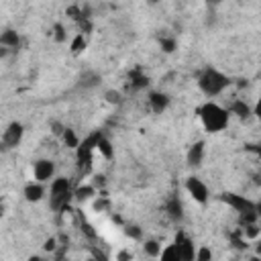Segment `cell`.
Returning <instances> with one entry per match:
<instances>
[{
	"instance_id": "obj_1",
	"label": "cell",
	"mask_w": 261,
	"mask_h": 261,
	"mask_svg": "<svg viewBox=\"0 0 261 261\" xmlns=\"http://www.w3.org/2000/svg\"><path fill=\"white\" fill-rule=\"evenodd\" d=\"M196 114H198V118H200L204 130L210 133V135L222 133V130L228 126V122H230V112H228V108L220 106V104L214 102V100H206L204 104H200V106L196 108Z\"/></svg>"
},
{
	"instance_id": "obj_2",
	"label": "cell",
	"mask_w": 261,
	"mask_h": 261,
	"mask_svg": "<svg viewBox=\"0 0 261 261\" xmlns=\"http://www.w3.org/2000/svg\"><path fill=\"white\" fill-rule=\"evenodd\" d=\"M196 84H198V90H200L206 98L212 100V98L220 96V94L230 86V77H228L224 71H220V69L208 65V67H204V69L198 73Z\"/></svg>"
},
{
	"instance_id": "obj_3",
	"label": "cell",
	"mask_w": 261,
	"mask_h": 261,
	"mask_svg": "<svg viewBox=\"0 0 261 261\" xmlns=\"http://www.w3.org/2000/svg\"><path fill=\"white\" fill-rule=\"evenodd\" d=\"M73 198V188L67 177H53L49 181V206L53 212L61 214L69 208V202Z\"/></svg>"
},
{
	"instance_id": "obj_4",
	"label": "cell",
	"mask_w": 261,
	"mask_h": 261,
	"mask_svg": "<svg viewBox=\"0 0 261 261\" xmlns=\"http://www.w3.org/2000/svg\"><path fill=\"white\" fill-rule=\"evenodd\" d=\"M220 202H224L228 208H232L239 218H241V224H247V222H253V220H259L257 218V210H255V202L241 196V194H234V192H222L220 196Z\"/></svg>"
},
{
	"instance_id": "obj_5",
	"label": "cell",
	"mask_w": 261,
	"mask_h": 261,
	"mask_svg": "<svg viewBox=\"0 0 261 261\" xmlns=\"http://www.w3.org/2000/svg\"><path fill=\"white\" fill-rule=\"evenodd\" d=\"M22 137H24V126H22V122H18V120L8 122L6 128L2 130V137H0L2 149H4V151L16 149V147L22 143Z\"/></svg>"
},
{
	"instance_id": "obj_6",
	"label": "cell",
	"mask_w": 261,
	"mask_h": 261,
	"mask_svg": "<svg viewBox=\"0 0 261 261\" xmlns=\"http://www.w3.org/2000/svg\"><path fill=\"white\" fill-rule=\"evenodd\" d=\"M186 192L190 194V198L194 200V202H198V204H206L208 200H210V190H208V186L204 184V179H200L198 175H190V177H186Z\"/></svg>"
},
{
	"instance_id": "obj_7",
	"label": "cell",
	"mask_w": 261,
	"mask_h": 261,
	"mask_svg": "<svg viewBox=\"0 0 261 261\" xmlns=\"http://www.w3.org/2000/svg\"><path fill=\"white\" fill-rule=\"evenodd\" d=\"M173 245L179 253V261H194L196 259V245L192 241V237L186 230H177L173 237Z\"/></svg>"
},
{
	"instance_id": "obj_8",
	"label": "cell",
	"mask_w": 261,
	"mask_h": 261,
	"mask_svg": "<svg viewBox=\"0 0 261 261\" xmlns=\"http://www.w3.org/2000/svg\"><path fill=\"white\" fill-rule=\"evenodd\" d=\"M33 177L37 181H43V184H49L53 177H55V163L51 159H37L33 163Z\"/></svg>"
},
{
	"instance_id": "obj_9",
	"label": "cell",
	"mask_w": 261,
	"mask_h": 261,
	"mask_svg": "<svg viewBox=\"0 0 261 261\" xmlns=\"http://www.w3.org/2000/svg\"><path fill=\"white\" fill-rule=\"evenodd\" d=\"M45 194H47V184L37 181L35 177H33L31 181H27L24 188H22V196H24V200L31 202V204L41 202V200L45 198Z\"/></svg>"
},
{
	"instance_id": "obj_10",
	"label": "cell",
	"mask_w": 261,
	"mask_h": 261,
	"mask_svg": "<svg viewBox=\"0 0 261 261\" xmlns=\"http://www.w3.org/2000/svg\"><path fill=\"white\" fill-rule=\"evenodd\" d=\"M204 157H206V143L196 141L194 145H190V149L186 153V163H188V167H200L204 163Z\"/></svg>"
},
{
	"instance_id": "obj_11",
	"label": "cell",
	"mask_w": 261,
	"mask_h": 261,
	"mask_svg": "<svg viewBox=\"0 0 261 261\" xmlns=\"http://www.w3.org/2000/svg\"><path fill=\"white\" fill-rule=\"evenodd\" d=\"M147 102H149V108L155 112V114H161L169 108V96L165 92H159V90H151L147 94Z\"/></svg>"
},
{
	"instance_id": "obj_12",
	"label": "cell",
	"mask_w": 261,
	"mask_h": 261,
	"mask_svg": "<svg viewBox=\"0 0 261 261\" xmlns=\"http://www.w3.org/2000/svg\"><path fill=\"white\" fill-rule=\"evenodd\" d=\"M100 82H102L100 73H96V71H84V73L77 77V88L90 90V88H96Z\"/></svg>"
},
{
	"instance_id": "obj_13",
	"label": "cell",
	"mask_w": 261,
	"mask_h": 261,
	"mask_svg": "<svg viewBox=\"0 0 261 261\" xmlns=\"http://www.w3.org/2000/svg\"><path fill=\"white\" fill-rule=\"evenodd\" d=\"M0 43H2V47H6V49H18V45H20V35H18L16 31H12V29H4L2 35H0Z\"/></svg>"
},
{
	"instance_id": "obj_14",
	"label": "cell",
	"mask_w": 261,
	"mask_h": 261,
	"mask_svg": "<svg viewBox=\"0 0 261 261\" xmlns=\"http://www.w3.org/2000/svg\"><path fill=\"white\" fill-rule=\"evenodd\" d=\"M96 153L98 155H102L106 161H110L112 157H114V147H112V143H110V139L108 137H104L102 133H100V137H98V145H96Z\"/></svg>"
},
{
	"instance_id": "obj_15",
	"label": "cell",
	"mask_w": 261,
	"mask_h": 261,
	"mask_svg": "<svg viewBox=\"0 0 261 261\" xmlns=\"http://www.w3.org/2000/svg\"><path fill=\"white\" fill-rule=\"evenodd\" d=\"M228 112H230V114H234L237 118L245 120V118H249V116L253 114V108H251V106H249L247 102H243V100H234V102L230 104Z\"/></svg>"
},
{
	"instance_id": "obj_16",
	"label": "cell",
	"mask_w": 261,
	"mask_h": 261,
	"mask_svg": "<svg viewBox=\"0 0 261 261\" xmlns=\"http://www.w3.org/2000/svg\"><path fill=\"white\" fill-rule=\"evenodd\" d=\"M165 212H167V216H169L171 220H179V218L184 216V208H181V202H179L177 198H171V200H167V204H165Z\"/></svg>"
},
{
	"instance_id": "obj_17",
	"label": "cell",
	"mask_w": 261,
	"mask_h": 261,
	"mask_svg": "<svg viewBox=\"0 0 261 261\" xmlns=\"http://www.w3.org/2000/svg\"><path fill=\"white\" fill-rule=\"evenodd\" d=\"M94 196H96V186H92V184H84V186L73 190V198L80 200V202H86V200H90Z\"/></svg>"
},
{
	"instance_id": "obj_18",
	"label": "cell",
	"mask_w": 261,
	"mask_h": 261,
	"mask_svg": "<svg viewBox=\"0 0 261 261\" xmlns=\"http://www.w3.org/2000/svg\"><path fill=\"white\" fill-rule=\"evenodd\" d=\"M243 234H245V239H259L261 237V220H253V222H247V224H243Z\"/></svg>"
},
{
	"instance_id": "obj_19",
	"label": "cell",
	"mask_w": 261,
	"mask_h": 261,
	"mask_svg": "<svg viewBox=\"0 0 261 261\" xmlns=\"http://www.w3.org/2000/svg\"><path fill=\"white\" fill-rule=\"evenodd\" d=\"M61 141H63V145H65L67 149H73V151H75V149L80 147V143H82V141L77 139V135H75L71 128H63V133H61Z\"/></svg>"
},
{
	"instance_id": "obj_20",
	"label": "cell",
	"mask_w": 261,
	"mask_h": 261,
	"mask_svg": "<svg viewBox=\"0 0 261 261\" xmlns=\"http://www.w3.org/2000/svg\"><path fill=\"white\" fill-rule=\"evenodd\" d=\"M86 37H84V33H75L73 35V39H71V43H69V49H71V53L73 55H80V53H84L86 51Z\"/></svg>"
},
{
	"instance_id": "obj_21",
	"label": "cell",
	"mask_w": 261,
	"mask_h": 261,
	"mask_svg": "<svg viewBox=\"0 0 261 261\" xmlns=\"http://www.w3.org/2000/svg\"><path fill=\"white\" fill-rule=\"evenodd\" d=\"M161 249H163V245H159V241H155V239H147L143 243V251H145L147 257H159Z\"/></svg>"
},
{
	"instance_id": "obj_22",
	"label": "cell",
	"mask_w": 261,
	"mask_h": 261,
	"mask_svg": "<svg viewBox=\"0 0 261 261\" xmlns=\"http://www.w3.org/2000/svg\"><path fill=\"white\" fill-rule=\"evenodd\" d=\"M159 259H163V261H179V253H177L175 245L171 243V245L163 247V249H161V255H159Z\"/></svg>"
},
{
	"instance_id": "obj_23",
	"label": "cell",
	"mask_w": 261,
	"mask_h": 261,
	"mask_svg": "<svg viewBox=\"0 0 261 261\" xmlns=\"http://www.w3.org/2000/svg\"><path fill=\"white\" fill-rule=\"evenodd\" d=\"M104 100H106L108 104H120V102H122V94H120L118 90H106V92H104Z\"/></svg>"
},
{
	"instance_id": "obj_24",
	"label": "cell",
	"mask_w": 261,
	"mask_h": 261,
	"mask_svg": "<svg viewBox=\"0 0 261 261\" xmlns=\"http://www.w3.org/2000/svg\"><path fill=\"white\" fill-rule=\"evenodd\" d=\"M208 259H212V251H210L206 245L198 247V249H196V261H208Z\"/></svg>"
},
{
	"instance_id": "obj_25",
	"label": "cell",
	"mask_w": 261,
	"mask_h": 261,
	"mask_svg": "<svg viewBox=\"0 0 261 261\" xmlns=\"http://www.w3.org/2000/svg\"><path fill=\"white\" fill-rule=\"evenodd\" d=\"M161 49H163L165 53H173V51H175V39L163 37V39H161Z\"/></svg>"
},
{
	"instance_id": "obj_26",
	"label": "cell",
	"mask_w": 261,
	"mask_h": 261,
	"mask_svg": "<svg viewBox=\"0 0 261 261\" xmlns=\"http://www.w3.org/2000/svg\"><path fill=\"white\" fill-rule=\"evenodd\" d=\"M53 31H55V33H53V39H55L57 43H63V41H65V35H63V27L57 22V24L53 27Z\"/></svg>"
},
{
	"instance_id": "obj_27",
	"label": "cell",
	"mask_w": 261,
	"mask_h": 261,
	"mask_svg": "<svg viewBox=\"0 0 261 261\" xmlns=\"http://www.w3.org/2000/svg\"><path fill=\"white\" fill-rule=\"evenodd\" d=\"M149 84V77H145V75H135L133 77V86L135 88H145Z\"/></svg>"
},
{
	"instance_id": "obj_28",
	"label": "cell",
	"mask_w": 261,
	"mask_h": 261,
	"mask_svg": "<svg viewBox=\"0 0 261 261\" xmlns=\"http://www.w3.org/2000/svg\"><path fill=\"white\" fill-rule=\"evenodd\" d=\"M126 234L133 237V239H141V237H143V232H141L139 226H126Z\"/></svg>"
},
{
	"instance_id": "obj_29",
	"label": "cell",
	"mask_w": 261,
	"mask_h": 261,
	"mask_svg": "<svg viewBox=\"0 0 261 261\" xmlns=\"http://www.w3.org/2000/svg\"><path fill=\"white\" fill-rule=\"evenodd\" d=\"M253 114H255V118L261 122V92H259V96H257V102H255V106H253Z\"/></svg>"
},
{
	"instance_id": "obj_30",
	"label": "cell",
	"mask_w": 261,
	"mask_h": 261,
	"mask_svg": "<svg viewBox=\"0 0 261 261\" xmlns=\"http://www.w3.org/2000/svg\"><path fill=\"white\" fill-rule=\"evenodd\" d=\"M43 249H45V251H55V249H57L55 239H47V241H45V245H43Z\"/></svg>"
},
{
	"instance_id": "obj_31",
	"label": "cell",
	"mask_w": 261,
	"mask_h": 261,
	"mask_svg": "<svg viewBox=\"0 0 261 261\" xmlns=\"http://www.w3.org/2000/svg\"><path fill=\"white\" fill-rule=\"evenodd\" d=\"M247 147H249V151H253V153L259 157V161H261V141L255 143V145H247Z\"/></svg>"
},
{
	"instance_id": "obj_32",
	"label": "cell",
	"mask_w": 261,
	"mask_h": 261,
	"mask_svg": "<svg viewBox=\"0 0 261 261\" xmlns=\"http://www.w3.org/2000/svg\"><path fill=\"white\" fill-rule=\"evenodd\" d=\"M255 253L261 257V237H259V239H255Z\"/></svg>"
},
{
	"instance_id": "obj_33",
	"label": "cell",
	"mask_w": 261,
	"mask_h": 261,
	"mask_svg": "<svg viewBox=\"0 0 261 261\" xmlns=\"http://www.w3.org/2000/svg\"><path fill=\"white\" fill-rule=\"evenodd\" d=\"M118 259H133V253H128V251H122V253H118Z\"/></svg>"
},
{
	"instance_id": "obj_34",
	"label": "cell",
	"mask_w": 261,
	"mask_h": 261,
	"mask_svg": "<svg viewBox=\"0 0 261 261\" xmlns=\"http://www.w3.org/2000/svg\"><path fill=\"white\" fill-rule=\"evenodd\" d=\"M255 210H257V218L261 220V202H255Z\"/></svg>"
},
{
	"instance_id": "obj_35",
	"label": "cell",
	"mask_w": 261,
	"mask_h": 261,
	"mask_svg": "<svg viewBox=\"0 0 261 261\" xmlns=\"http://www.w3.org/2000/svg\"><path fill=\"white\" fill-rule=\"evenodd\" d=\"M208 2H214L216 4V2H222V0H208Z\"/></svg>"
}]
</instances>
